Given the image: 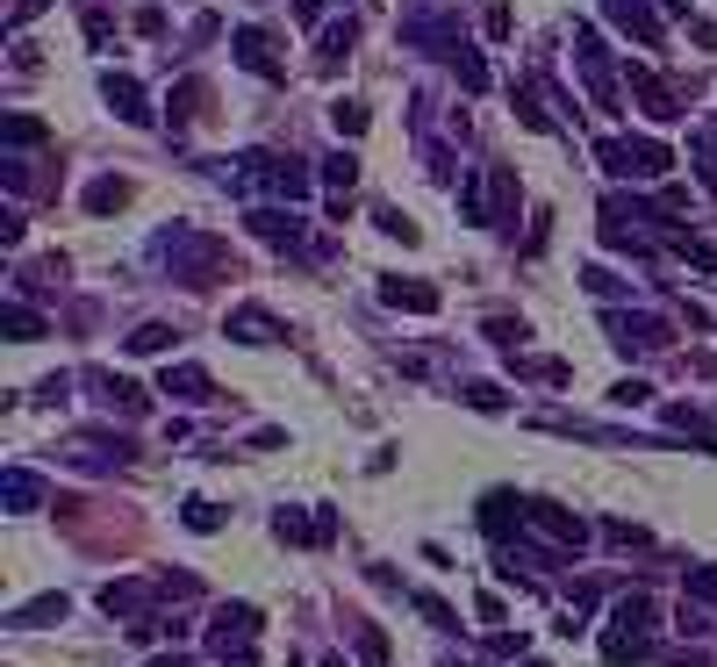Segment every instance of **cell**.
<instances>
[{
	"label": "cell",
	"instance_id": "24",
	"mask_svg": "<svg viewBox=\"0 0 717 667\" xmlns=\"http://www.w3.org/2000/svg\"><path fill=\"white\" fill-rule=\"evenodd\" d=\"M165 109H173V130H187L194 115H208V86L202 80H180L173 94H165Z\"/></svg>",
	"mask_w": 717,
	"mask_h": 667
},
{
	"label": "cell",
	"instance_id": "20",
	"mask_svg": "<svg viewBox=\"0 0 717 667\" xmlns=\"http://www.w3.org/2000/svg\"><path fill=\"white\" fill-rule=\"evenodd\" d=\"M0 503H8L14 517H29V510L43 503V481L29 474V466H8V474H0Z\"/></svg>",
	"mask_w": 717,
	"mask_h": 667
},
{
	"label": "cell",
	"instance_id": "43",
	"mask_svg": "<svg viewBox=\"0 0 717 667\" xmlns=\"http://www.w3.org/2000/svg\"><path fill=\"white\" fill-rule=\"evenodd\" d=\"M136 37H165V8H144V14H136Z\"/></svg>",
	"mask_w": 717,
	"mask_h": 667
},
{
	"label": "cell",
	"instance_id": "45",
	"mask_svg": "<svg viewBox=\"0 0 717 667\" xmlns=\"http://www.w3.org/2000/svg\"><path fill=\"white\" fill-rule=\"evenodd\" d=\"M151 667H202V660H187V654H158Z\"/></svg>",
	"mask_w": 717,
	"mask_h": 667
},
{
	"label": "cell",
	"instance_id": "7",
	"mask_svg": "<svg viewBox=\"0 0 717 667\" xmlns=\"http://www.w3.org/2000/svg\"><path fill=\"white\" fill-rule=\"evenodd\" d=\"M603 330H610L617 352H667V345H675V330H667L660 316H632V309H610Z\"/></svg>",
	"mask_w": 717,
	"mask_h": 667
},
{
	"label": "cell",
	"instance_id": "48",
	"mask_svg": "<svg viewBox=\"0 0 717 667\" xmlns=\"http://www.w3.org/2000/svg\"><path fill=\"white\" fill-rule=\"evenodd\" d=\"M524 667H545V660H524Z\"/></svg>",
	"mask_w": 717,
	"mask_h": 667
},
{
	"label": "cell",
	"instance_id": "21",
	"mask_svg": "<svg viewBox=\"0 0 717 667\" xmlns=\"http://www.w3.org/2000/svg\"><path fill=\"white\" fill-rule=\"evenodd\" d=\"M65 610H72V603H65V596H58V588H51V596L22 603V610H14L8 625H14V632H43V625H65Z\"/></svg>",
	"mask_w": 717,
	"mask_h": 667
},
{
	"label": "cell",
	"instance_id": "2",
	"mask_svg": "<svg viewBox=\"0 0 717 667\" xmlns=\"http://www.w3.org/2000/svg\"><path fill=\"white\" fill-rule=\"evenodd\" d=\"M653 625H660V610H653V596H646V588L617 596V610H610V632H603V660H610V667L653 660Z\"/></svg>",
	"mask_w": 717,
	"mask_h": 667
},
{
	"label": "cell",
	"instance_id": "42",
	"mask_svg": "<svg viewBox=\"0 0 717 667\" xmlns=\"http://www.w3.org/2000/svg\"><path fill=\"white\" fill-rule=\"evenodd\" d=\"M510 29H516V14H510V8H502V0H495V8H488V37L502 43V37H510Z\"/></svg>",
	"mask_w": 717,
	"mask_h": 667
},
{
	"label": "cell",
	"instance_id": "44",
	"mask_svg": "<svg viewBox=\"0 0 717 667\" xmlns=\"http://www.w3.org/2000/svg\"><path fill=\"white\" fill-rule=\"evenodd\" d=\"M316 14H324V0H295V22H301V29H309Z\"/></svg>",
	"mask_w": 717,
	"mask_h": 667
},
{
	"label": "cell",
	"instance_id": "13",
	"mask_svg": "<svg viewBox=\"0 0 717 667\" xmlns=\"http://www.w3.org/2000/svg\"><path fill=\"white\" fill-rule=\"evenodd\" d=\"M223 338H237V345H273V338H287V330H280V316H273V309L244 301V309L223 316Z\"/></svg>",
	"mask_w": 717,
	"mask_h": 667
},
{
	"label": "cell",
	"instance_id": "36",
	"mask_svg": "<svg viewBox=\"0 0 717 667\" xmlns=\"http://www.w3.org/2000/svg\"><path fill=\"white\" fill-rule=\"evenodd\" d=\"M330 130L338 136H366V109L359 101H330Z\"/></svg>",
	"mask_w": 717,
	"mask_h": 667
},
{
	"label": "cell",
	"instance_id": "14",
	"mask_svg": "<svg viewBox=\"0 0 717 667\" xmlns=\"http://www.w3.org/2000/svg\"><path fill=\"white\" fill-rule=\"evenodd\" d=\"M603 14L624 29V37H638L646 51H660V14H653V0H603Z\"/></svg>",
	"mask_w": 717,
	"mask_h": 667
},
{
	"label": "cell",
	"instance_id": "34",
	"mask_svg": "<svg viewBox=\"0 0 717 667\" xmlns=\"http://www.w3.org/2000/svg\"><path fill=\"white\" fill-rule=\"evenodd\" d=\"M8 330H14V345H37L43 338V316L22 309V301H8Z\"/></svg>",
	"mask_w": 717,
	"mask_h": 667
},
{
	"label": "cell",
	"instance_id": "8",
	"mask_svg": "<svg viewBox=\"0 0 717 667\" xmlns=\"http://www.w3.org/2000/svg\"><path fill=\"white\" fill-rule=\"evenodd\" d=\"M244 230H252L258 245H273V252H309V223H301L295 208H252Z\"/></svg>",
	"mask_w": 717,
	"mask_h": 667
},
{
	"label": "cell",
	"instance_id": "22",
	"mask_svg": "<svg viewBox=\"0 0 717 667\" xmlns=\"http://www.w3.org/2000/svg\"><path fill=\"white\" fill-rule=\"evenodd\" d=\"M136 202V187L122 173H109V179H94V187H86V216H115V208H130Z\"/></svg>",
	"mask_w": 717,
	"mask_h": 667
},
{
	"label": "cell",
	"instance_id": "12",
	"mask_svg": "<svg viewBox=\"0 0 717 667\" xmlns=\"http://www.w3.org/2000/svg\"><path fill=\"white\" fill-rule=\"evenodd\" d=\"M531 532H545L560 553H582L588 545V524L574 517V510H560V503H531Z\"/></svg>",
	"mask_w": 717,
	"mask_h": 667
},
{
	"label": "cell",
	"instance_id": "40",
	"mask_svg": "<svg viewBox=\"0 0 717 667\" xmlns=\"http://www.w3.org/2000/svg\"><path fill=\"white\" fill-rule=\"evenodd\" d=\"M689 603H717V567H689Z\"/></svg>",
	"mask_w": 717,
	"mask_h": 667
},
{
	"label": "cell",
	"instance_id": "3",
	"mask_svg": "<svg viewBox=\"0 0 717 667\" xmlns=\"http://www.w3.org/2000/svg\"><path fill=\"white\" fill-rule=\"evenodd\" d=\"M237 187H244V194L258 187V194H273V202L295 208V202H309L316 173H309L301 158H280V151H252V158H237Z\"/></svg>",
	"mask_w": 717,
	"mask_h": 667
},
{
	"label": "cell",
	"instance_id": "33",
	"mask_svg": "<svg viewBox=\"0 0 717 667\" xmlns=\"http://www.w3.org/2000/svg\"><path fill=\"white\" fill-rule=\"evenodd\" d=\"M180 524H187V532H223V510L208 503V495H194V503L180 510Z\"/></svg>",
	"mask_w": 717,
	"mask_h": 667
},
{
	"label": "cell",
	"instance_id": "30",
	"mask_svg": "<svg viewBox=\"0 0 717 667\" xmlns=\"http://www.w3.org/2000/svg\"><path fill=\"white\" fill-rule=\"evenodd\" d=\"M467 409H481V417H502V409H510V396H502L495 381H467V396H460Z\"/></svg>",
	"mask_w": 717,
	"mask_h": 667
},
{
	"label": "cell",
	"instance_id": "19",
	"mask_svg": "<svg viewBox=\"0 0 717 667\" xmlns=\"http://www.w3.org/2000/svg\"><path fill=\"white\" fill-rule=\"evenodd\" d=\"M158 396H173V402H216V381H208V367H165Z\"/></svg>",
	"mask_w": 717,
	"mask_h": 667
},
{
	"label": "cell",
	"instance_id": "17",
	"mask_svg": "<svg viewBox=\"0 0 717 667\" xmlns=\"http://www.w3.org/2000/svg\"><path fill=\"white\" fill-rule=\"evenodd\" d=\"M151 603H158V574H151V582H109L101 588V610L109 617H144Z\"/></svg>",
	"mask_w": 717,
	"mask_h": 667
},
{
	"label": "cell",
	"instance_id": "28",
	"mask_svg": "<svg viewBox=\"0 0 717 667\" xmlns=\"http://www.w3.org/2000/svg\"><path fill=\"white\" fill-rule=\"evenodd\" d=\"M452 72H460L467 94H488V58L474 51V43H460V51H452Z\"/></svg>",
	"mask_w": 717,
	"mask_h": 667
},
{
	"label": "cell",
	"instance_id": "38",
	"mask_svg": "<svg viewBox=\"0 0 717 667\" xmlns=\"http://www.w3.org/2000/svg\"><path fill=\"white\" fill-rule=\"evenodd\" d=\"M373 223H380L388 237H402V245H417V223H409L402 208H373Z\"/></svg>",
	"mask_w": 717,
	"mask_h": 667
},
{
	"label": "cell",
	"instance_id": "47",
	"mask_svg": "<svg viewBox=\"0 0 717 667\" xmlns=\"http://www.w3.org/2000/svg\"><path fill=\"white\" fill-rule=\"evenodd\" d=\"M445 667H474V660H445Z\"/></svg>",
	"mask_w": 717,
	"mask_h": 667
},
{
	"label": "cell",
	"instance_id": "11",
	"mask_svg": "<svg viewBox=\"0 0 717 667\" xmlns=\"http://www.w3.org/2000/svg\"><path fill=\"white\" fill-rule=\"evenodd\" d=\"M273 538H280V545H330V538H338V510H316V517L280 510V517H273Z\"/></svg>",
	"mask_w": 717,
	"mask_h": 667
},
{
	"label": "cell",
	"instance_id": "39",
	"mask_svg": "<svg viewBox=\"0 0 717 667\" xmlns=\"http://www.w3.org/2000/svg\"><path fill=\"white\" fill-rule=\"evenodd\" d=\"M582 287H588V295H603V301H610V295H624V280H617L610 266H588V273H582Z\"/></svg>",
	"mask_w": 717,
	"mask_h": 667
},
{
	"label": "cell",
	"instance_id": "1",
	"mask_svg": "<svg viewBox=\"0 0 717 667\" xmlns=\"http://www.w3.org/2000/svg\"><path fill=\"white\" fill-rule=\"evenodd\" d=\"M151 259L173 273L180 287H216L231 273V245L216 230H194V223H173V230L151 237Z\"/></svg>",
	"mask_w": 717,
	"mask_h": 667
},
{
	"label": "cell",
	"instance_id": "29",
	"mask_svg": "<svg viewBox=\"0 0 717 667\" xmlns=\"http://www.w3.org/2000/svg\"><path fill=\"white\" fill-rule=\"evenodd\" d=\"M352 179H359V158H352V151H330V158H324V187L330 194H352Z\"/></svg>",
	"mask_w": 717,
	"mask_h": 667
},
{
	"label": "cell",
	"instance_id": "9",
	"mask_svg": "<svg viewBox=\"0 0 717 667\" xmlns=\"http://www.w3.org/2000/svg\"><path fill=\"white\" fill-rule=\"evenodd\" d=\"M86 388H94V402L109 409V417H151V396L136 381H122L109 367H86Z\"/></svg>",
	"mask_w": 717,
	"mask_h": 667
},
{
	"label": "cell",
	"instance_id": "27",
	"mask_svg": "<svg viewBox=\"0 0 717 667\" xmlns=\"http://www.w3.org/2000/svg\"><path fill=\"white\" fill-rule=\"evenodd\" d=\"M345 625H352V646H359V660H366V667H388V632L366 625V617H345Z\"/></svg>",
	"mask_w": 717,
	"mask_h": 667
},
{
	"label": "cell",
	"instance_id": "46",
	"mask_svg": "<svg viewBox=\"0 0 717 667\" xmlns=\"http://www.w3.org/2000/svg\"><path fill=\"white\" fill-rule=\"evenodd\" d=\"M324 667H352V660H345V654H330V660H324Z\"/></svg>",
	"mask_w": 717,
	"mask_h": 667
},
{
	"label": "cell",
	"instance_id": "37",
	"mask_svg": "<svg viewBox=\"0 0 717 667\" xmlns=\"http://www.w3.org/2000/svg\"><path fill=\"white\" fill-rule=\"evenodd\" d=\"M610 402H617V409H638V402H653V381H638V373H632V381H617V388H610Z\"/></svg>",
	"mask_w": 717,
	"mask_h": 667
},
{
	"label": "cell",
	"instance_id": "18",
	"mask_svg": "<svg viewBox=\"0 0 717 667\" xmlns=\"http://www.w3.org/2000/svg\"><path fill=\"white\" fill-rule=\"evenodd\" d=\"M380 301H388V309H409V316H438V287L431 280H380Z\"/></svg>",
	"mask_w": 717,
	"mask_h": 667
},
{
	"label": "cell",
	"instance_id": "25",
	"mask_svg": "<svg viewBox=\"0 0 717 667\" xmlns=\"http://www.w3.org/2000/svg\"><path fill=\"white\" fill-rule=\"evenodd\" d=\"M122 345H130L136 359H151V352H173V345H180V330H173V324H136Z\"/></svg>",
	"mask_w": 717,
	"mask_h": 667
},
{
	"label": "cell",
	"instance_id": "4",
	"mask_svg": "<svg viewBox=\"0 0 717 667\" xmlns=\"http://www.w3.org/2000/svg\"><path fill=\"white\" fill-rule=\"evenodd\" d=\"M258 632H266V617H258L252 603H223L216 625H208V660L216 667H258Z\"/></svg>",
	"mask_w": 717,
	"mask_h": 667
},
{
	"label": "cell",
	"instance_id": "35",
	"mask_svg": "<svg viewBox=\"0 0 717 667\" xmlns=\"http://www.w3.org/2000/svg\"><path fill=\"white\" fill-rule=\"evenodd\" d=\"M0 136H8V144L22 151V144H43V136H51V130H43L37 115H8V123H0Z\"/></svg>",
	"mask_w": 717,
	"mask_h": 667
},
{
	"label": "cell",
	"instance_id": "5",
	"mask_svg": "<svg viewBox=\"0 0 717 667\" xmlns=\"http://www.w3.org/2000/svg\"><path fill=\"white\" fill-rule=\"evenodd\" d=\"M596 158H603V173H610V179H667L675 151L653 144V136H638V144H632V136H603Z\"/></svg>",
	"mask_w": 717,
	"mask_h": 667
},
{
	"label": "cell",
	"instance_id": "23",
	"mask_svg": "<svg viewBox=\"0 0 717 667\" xmlns=\"http://www.w3.org/2000/svg\"><path fill=\"white\" fill-rule=\"evenodd\" d=\"M352 43H359V22H330V29H324V43H316V65L338 72L345 58H352Z\"/></svg>",
	"mask_w": 717,
	"mask_h": 667
},
{
	"label": "cell",
	"instance_id": "31",
	"mask_svg": "<svg viewBox=\"0 0 717 667\" xmlns=\"http://www.w3.org/2000/svg\"><path fill=\"white\" fill-rule=\"evenodd\" d=\"M409 603H417V617L431 632H460V610H452V603H438V596H409Z\"/></svg>",
	"mask_w": 717,
	"mask_h": 667
},
{
	"label": "cell",
	"instance_id": "15",
	"mask_svg": "<svg viewBox=\"0 0 717 667\" xmlns=\"http://www.w3.org/2000/svg\"><path fill=\"white\" fill-rule=\"evenodd\" d=\"M231 51H237V65H244V72H258V80H287V65L273 58V37H266V29H237Z\"/></svg>",
	"mask_w": 717,
	"mask_h": 667
},
{
	"label": "cell",
	"instance_id": "41",
	"mask_svg": "<svg viewBox=\"0 0 717 667\" xmlns=\"http://www.w3.org/2000/svg\"><path fill=\"white\" fill-rule=\"evenodd\" d=\"M22 230H29V223H22V208H8V216H0V245H8V252H22Z\"/></svg>",
	"mask_w": 717,
	"mask_h": 667
},
{
	"label": "cell",
	"instance_id": "32",
	"mask_svg": "<svg viewBox=\"0 0 717 667\" xmlns=\"http://www.w3.org/2000/svg\"><path fill=\"white\" fill-rule=\"evenodd\" d=\"M603 538L617 545V553H646V545H653V532H638V524H624V517H610V524H603Z\"/></svg>",
	"mask_w": 717,
	"mask_h": 667
},
{
	"label": "cell",
	"instance_id": "16",
	"mask_svg": "<svg viewBox=\"0 0 717 667\" xmlns=\"http://www.w3.org/2000/svg\"><path fill=\"white\" fill-rule=\"evenodd\" d=\"M101 94H109V109H115L130 130H151V101H144V86H136L130 72H109V80H101Z\"/></svg>",
	"mask_w": 717,
	"mask_h": 667
},
{
	"label": "cell",
	"instance_id": "26",
	"mask_svg": "<svg viewBox=\"0 0 717 667\" xmlns=\"http://www.w3.org/2000/svg\"><path fill=\"white\" fill-rule=\"evenodd\" d=\"M667 431H682V438H696L704 452H717V423H704L689 402H675V409H667Z\"/></svg>",
	"mask_w": 717,
	"mask_h": 667
},
{
	"label": "cell",
	"instance_id": "6",
	"mask_svg": "<svg viewBox=\"0 0 717 667\" xmlns=\"http://www.w3.org/2000/svg\"><path fill=\"white\" fill-rule=\"evenodd\" d=\"M574 65H582V80H588V101H596L603 115H617V72H610V51L588 22H574Z\"/></svg>",
	"mask_w": 717,
	"mask_h": 667
},
{
	"label": "cell",
	"instance_id": "10",
	"mask_svg": "<svg viewBox=\"0 0 717 667\" xmlns=\"http://www.w3.org/2000/svg\"><path fill=\"white\" fill-rule=\"evenodd\" d=\"M624 80H632L638 109H646L653 123H675V115H682V86H667L660 72H653V65H632V72H624Z\"/></svg>",
	"mask_w": 717,
	"mask_h": 667
}]
</instances>
